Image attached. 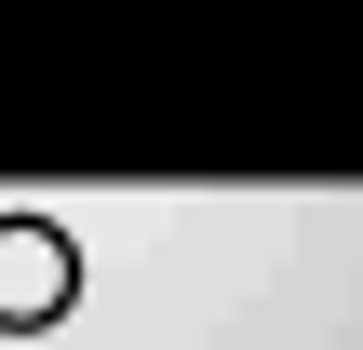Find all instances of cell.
Here are the masks:
<instances>
[{"instance_id": "1", "label": "cell", "mask_w": 363, "mask_h": 350, "mask_svg": "<svg viewBox=\"0 0 363 350\" xmlns=\"http://www.w3.org/2000/svg\"><path fill=\"white\" fill-rule=\"evenodd\" d=\"M81 310V243L54 216H0V337H54Z\"/></svg>"}]
</instances>
